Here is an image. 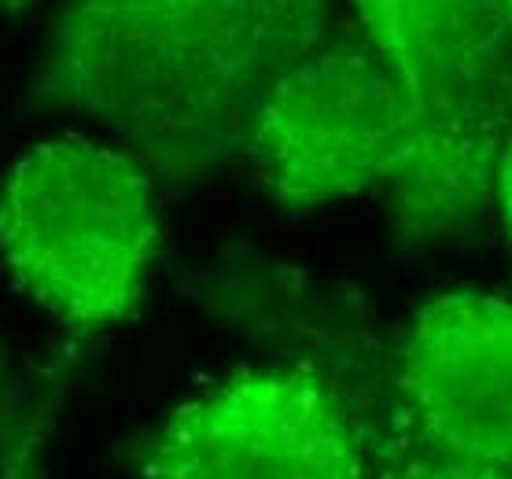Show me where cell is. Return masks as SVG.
<instances>
[{
	"label": "cell",
	"instance_id": "5b68a950",
	"mask_svg": "<svg viewBox=\"0 0 512 479\" xmlns=\"http://www.w3.org/2000/svg\"><path fill=\"white\" fill-rule=\"evenodd\" d=\"M140 479H369V461L354 413L317 369L251 365L166 417Z\"/></svg>",
	"mask_w": 512,
	"mask_h": 479
},
{
	"label": "cell",
	"instance_id": "ba28073f",
	"mask_svg": "<svg viewBox=\"0 0 512 479\" xmlns=\"http://www.w3.org/2000/svg\"><path fill=\"white\" fill-rule=\"evenodd\" d=\"M0 479H45L37 465V435L26 432L19 443L0 457Z\"/></svg>",
	"mask_w": 512,
	"mask_h": 479
},
{
	"label": "cell",
	"instance_id": "6da1fadb",
	"mask_svg": "<svg viewBox=\"0 0 512 479\" xmlns=\"http://www.w3.org/2000/svg\"><path fill=\"white\" fill-rule=\"evenodd\" d=\"M328 0H67L37 96L85 115L155 177L236 155L273 85L325 37Z\"/></svg>",
	"mask_w": 512,
	"mask_h": 479
},
{
	"label": "cell",
	"instance_id": "7a4b0ae2",
	"mask_svg": "<svg viewBox=\"0 0 512 479\" xmlns=\"http://www.w3.org/2000/svg\"><path fill=\"white\" fill-rule=\"evenodd\" d=\"M358 34L409 107V155L384 188L409 247L446 244L494 207L512 133V23L505 0H350Z\"/></svg>",
	"mask_w": 512,
	"mask_h": 479
},
{
	"label": "cell",
	"instance_id": "8992f818",
	"mask_svg": "<svg viewBox=\"0 0 512 479\" xmlns=\"http://www.w3.org/2000/svg\"><path fill=\"white\" fill-rule=\"evenodd\" d=\"M402 457L512 468V303L457 288L413 310L391 351Z\"/></svg>",
	"mask_w": 512,
	"mask_h": 479
},
{
	"label": "cell",
	"instance_id": "30bf717a",
	"mask_svg": "<svg viewBox=\"0 0 512 479\" xmlns=\"http://www.w3.org/2000/svg\"><path fill=\"white\" fill-rule=\"evenodd\" d=\"M26 0H0V8H23Z\"/></svg>",
	"mask_w": 512,
	"mask_h": 479
},
{
	"label": "cell",
	"instance_id": "9c48e42d",
	"mask_svg": "<svg viewBox=\"0 0 512 479\" xmlns=\"http://www.w3.org/2000/svg\"><path fill=\"white\" fill-rule=\"evenodd\" d=\"M494 207L501 211L505 229L512 236V133L498 155V170H494Z\"/></svg>",
	"mask_w": 512,
	"mask_h": 479
},
{
	"label": "cell",
	"instance_id": "52a82bcc",
	"mask_svg": "<svg viewBox=\"0 0 512 479\" xmlns=\"http://www.w3.org/2000/svg\"><path fill=\"white\" fill-rule=\"evenodd\" d=\"M395 479H512V468L501 465H446L428 457H402Z\"/></svg>",
	"mask_w": 512,
	"mask_h": 479
},
{
	"label": "cell",
	"instance_id": "8fae6325",
	"mask_svg": "<svg viewBox=\"0 0 512 479\" xmlns=\"http://www.w3.org/2000/svg\"><path fill=\"white\" fill-rule=\"evenodd\" d=\"M505 12H509V23H512V0H505Z\"/></svg>",
	"mask_w": 512,
	"mask_h": 479
},
{
	"label": "cell",
	"instance_id": "3957f363",
	"mask_svg": "<svg viewBox=\"0 0 512 479\" xmlns=\"http://www.w3.org/2000/svg\"><path fill=\"white\" fill-rule=\"evenodd\" d=\"M159 240L155 174L111 141L59 133L0 177V266L59 325H122L144 295Z\"/></svg>",
	"mask_w": 512,
	"mask_h": 479
},
{
	"label": "cell",
	"instance_id": "277c9868",
	"mask_svg": "<svg viewBox=\"0 0 512 479\" xmlns=\"http://www.w3.org/2000/svg\"><path fill=\"white\" fill-rule=\"evenodd\" d=\"M240 152L291 211L387 188L409 155L406 96L361 34L317 41L262 100Z\"/></svg>",
	"mask_w": 512,
	"mask_h": 479
}]
</instances>
